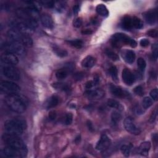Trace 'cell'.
I'll list each match as a JSON object with an SVG mask.
<instances>
[{
  "label": "cell",
  "mask_w": 158,
  "mask_h": 158,
  "mask_svg": "<svg viewBox=\"0 0 158 158\" xmlns=\"http://www.w3.org/2000/svg\"><path fill=\"white\" fill-rule=\"evenodd\" d=\"M111 145V141L106 135H103L99 141L97 143L96 149L98 151H103L109 148Z\"/></svg>",
  "instance_id": "7c38bea8"
},
{
  "label": "cell",
  "mask_w": 158,
  "mask_h": 158,
  "mask_svg": "<svg viewBox=\"0 0 158 158\" xmlns=\"http://www.w3.org/2000/svg\"><path fill=\"white\" fill-rule=\"evenodd\" d=\"M9 26L11 29L23 33L28 34L32 32V31L26 26L24 22L22 20H12L9 23Z\"/></svg>",
  "instance_id": "30bf717a"
},
{
  "label": "cell",
  "mask_w": 158,
  "mask_h": 158,
  "mask_svg": "<svg viewBox=\"0 0 158 158\" xmlns=\"http://www.w3.org/2000/svg\"><path fill=\"white\" fill-rule=\"evenodd\" d=\"M132 148V144H130L129 145H122L121 148H120V150H121V152L123 154V155H124L125 157H129Z\"/></svg>",
  "instance_id": "83f0119b"
},
{
  "label": "cell",
  "mask_w": 158,
  "mask_h": 158,
  "mask_svg": "<svg viewBox=\"0 0 158 158\" xmlns=\"http://www.w3.org/2000/svg\"><path fill=\"white\" fill-rule=\"evenodd\" d=\"M53 51L54 52H55V53L59 57L61 58H64V57H66L67 56V52L66 50H63V49H61L59 48V47H56V46H55L53 47Z\"/></svg>",
  "instance_id": "f1b7e54d"
},
{
  "label": "cell",
  "mask_w": 158,
  "mask_h": 158,
  "mask_svg": "<svg viewBox=\"0 0 158 158\" xmlns=\"http://www.w3.org/2000/svg\"><path fill=\"white\" fill-rule=\"evenodd\" d=\"M108 105L112 108H115V109H120L122 108V106L120 105V104L119 103V102H118L117 101L113 100V99H110L108 101Z\"/></svg>",
  "instance_id": "4dcf8cb0"
},
{
  "label": "cell",
  "mask_w": 158,
  "mask_h": 158,
  "mask_svg": "<svg viewBox=\"0 0 158 158\" xmlns=\"http://www.w3.org/2000/svg\"><path fill=\"white\" fill-rule=\"evenodd\" d=\"M150 96L152 98L155 100L157 101V98H158V91H157V88H154L153 90H152L151 92H150Z\"/></svg>",
  "instance_id": "7bdbcfd3"
},
{
  "label": "cell",
  "mask_w": 158,
  "mask_h": 158,
  "mask_svg": "<svg viewBox=\"0 0 158 158\" xmlns=\"http://www.w3.org/2000/svg\"><path fill=\"white\" fill-rule=\"evenodd\" d=\"M59 103V98L56 96L53 95L51 96L50 98L45 103V107L47 109H51L56 107Z\"/></svg>",
  "instance_id": "44dd1931"
},
{
  "label": "cell",
  "mask_w": 158,
  "mask_h": 158,
  "mask_svg": "<svg viewBox=\"0 0 158 158\" xmlns=\"http://www.w3.org/2000/svg\"><path fill=\"white\" fill-rule=\"evenodd\" d=\"M152 49H153V56L155 60L157 59V55H158V47H157V44L154 43L152 46Z\"/></svg>",
  "instance_id": "ab89813d"
},
{
  "label": "cell",
  "mask_w": 158,
  "mask_h": 158,
  "mask_svg": "<svg viewBox=\"0 0 158 158\" xmlns=\"http://www.w3.org/2000/svg\"><path fill=\"white\" fill-rule=\"evenodd\" d=\"M147 24L153 25L157 20V12L156 10H149L143 14Z\"/></svg>",
  "instance_id": "e0dca14e"
},
{
  "label": "cell",
  "mask_w": 158,
  "mask_h": 158,
  "mask_svg": "<svg viewBox=\"0 0 158 158\" xmlns=\"http://www.w3.org/2000/svg\"><path fill=\"white\" fill-rule=\"evenodd\" d=\"M73 120V116L71 113H67L65 115L64 119V123L66 125H71Z\"/></svg>",
  "instance_id": "d590c367"
},
{
  "label": "cell",
  "mask_w": 158,
  "mask_h": 158,
  "mask_svg": "<svg viewBox=\"0 0 158 158\" xmlns=\"http://www.w3.org/2000/svg\"><path fill=\"white\" fill-rule=\"evenodd\" d=\"M80 11V6L79 4H76L73 7V11L75 14H77Z\"/></svg>",
  "instance_id": "c3c4849f"
},
{
  "label": "cell",
  "mask_w": 158,
  "mask_h": 158,
  "mask_svg": "<svg viewBox=\"0 0 158 158\" xmlns=\"http://www.w3.org/2000/svg\"><path fill=\"white\" fill-rule=\"evenodd\" d=\"M109 73L113 80L117 82L118 80V72L117 67L116 66H111L109 69Z\"/></svg>",
  "instance_id": "d6a6232c"
},
{
  "label": "cell",
  "mask_w": 158,
  "mask_h": 158,
  "mask_svg": "<svg viewBox=\"0 0 158 158\" xmlns=\"http://www.w3.org/2000/svg\"><path fill=\"white\" fill-rule=\"evenodd\" d=\"M121 119H122V116L119 113V112L117 111H114L112 113V115H111L112 122L114 124H117Z\"/></svg>",
  "instance_id": "f546056e"
},
{
  "label": "cell",
  "mask_w": 158,
  "mask_h": 158,
  "mask_svg": "<svg viewBox=\"0 0 158 158\" xmlns=\"http://www.w3.org/2000/svg\"><path fill=\"white\" fill-rule=\"evenodd\" d=\"M121 25L125 30H130L133 28L132 17L130 16H125L122 20Z\"/></svg>",
  "instance_id": "7402d4cb"
},
{
  "label": "cell",
  "mask_w": 158,
  "mask_h": 158,
  "mask_svg": "<svg viewBox=\"0 0 158 158\" xmlns=\"http://www.w3.org/2000/svg\"><path fill=\"white\" fill-rule=\"evenodd\" d=\"M80 137L79 136L77 138H76V140H75V141H76V143H79L80 141Z\"/></svg>",
  "instance_id": "f5cc1de1"
},
{
  "label": "cell",
  "mask_w": 158,
  "mask_h": 158,
  "mask_svg": "<svg viewBox=\"0 0 158 158\" xmlns=\"http://www.w3.org/2000/svg\"><path fill=\"white\" fill-rule=\"evenodd\" d=\"M1 62L2 64L15 66L18 64L19 59L16 55L9 52H4L1 56Z\"/></svg>",
  "instance_id": "8fae6325"
},
{
  "label": "cell",
  "mask_w": 158,
  "mask_h": 158,
  "mask_svg": "<svg viewBox=\"0 0 158 158\" xmlns=\"http://www.w3.org/2000/svg\"><path fill=\"white\" fill-rule=\"evenodd\" d=\"M147 35L150 37H152V38H156L158 35L157 31L156 29L149 30V31L147 32Z\"/></svg>",
  "instance_id": "60d3db41"
},
{
  "label": "cell",
  "mask_w": 158,
  "mask_h": 158,
  "mask_svg": "<svg viewBox=\"0 0 158 158\" xmlns=\"http://www.w3.org/2000/svg\"><path fill=\"white\" fill-rule=\"evenodd\" d=\"M132 20L133 28H137V29H140L143 27V23L141 20H140L139 18L133 16V17H132Z\"/></svg>",
  "instance_id": "484cf974"
},
{
  "label": "cell",
  "mask_w": 158,
  "mask_h": 158,
  "mask_svg": "<svg viewBox=\"0 0 158 158\" xmlns=\"http://www.w3.org/2000/svg\"><path fill=\"white\" fill-rule=\"evenodd\" d=\"M129 44L132 48H135L137 46V43L135 40L131 39L122 33H115L112 36V44L116 48H119L121 46V44Z\"/></svg>",
  "instance_id": "8992f818"
},
{
  "label": "cell",
  "mask_w": 158,
  "mask_h": 158,
  "mask_svg": "<svg viewBox=\"0 0 158 158\" xmlns=\"http://www.w3.org/2000/svg\"><path fill=\"white\" fill-rule=\"evenodd\" d=\"M95 63L96 59L92 56H88L83 59L82 61V66L85 68H91L95 66Z\"/></svg>",
  "instance_id": "ffe728a7"
},
{
  "label": "cell",
  "mask_w": 158,
  "mask_h": 158,
  "mask_svg": "<svg viewBox=\"0 0 158 158\" xmlns=\"http://www.w3.org/2000/svg\"><path fill=\"white\" fill-rule=\"evenodd\" d=\"M109 88L112 94L117 97L126 98L127 96L129 95V93H128L127 92L124 91V90H123L121 88L116 86L113 84H110Z\"/></svg>",
  "instance_id": "2e32d148"
},
{
  "label": "cell",
  "mask_w": 158,
  "mask_h": 158,
  "mask_svg": "<svg viewBox=\"0 0 158 158\" xmlns=\"http://www.w3.org/2000/svg\"><path fill=\"white\" fill-rule=\"evenodd\" d=\"M2 140L7 146L19 150L23 154L24 157L26 156L28 152L27 147L25 143L19 138L18 136L6 133L2 136Z\"/></svg>",
  "instance_id": "3957f363"
},
{
  "label": "cell",
  "mask_w": 158,
  "mask_h": 158,
  "mask_svg": "<svg viewBox=\"0 0 158 158\" xmlns=\"http://www.w3.org/2000/svg\"><path fill=\"white\" fill-rule=\"evenodd\" d=\"M105 52H106V55L110 59H111L112 61H117V60L119 59V56L114 51H112L108 49H106V50L105 51Z\"/></svg>",
  "instance_id": "1f68e13d"
},
{
  "label": "cell",
  "mask_w": 158,
  "mask_h": 158,
  "mask_svg": "<svg viewBox=\"0 0 158 158\" xmlns=\"http://www.w3.org/2000/svg\"><path fill=\"white\" fill-rule=\"evenodd\" d=\"M5 103L11 111L22 113L26 110L28 100L24 96L15 93L7 95L5 98Z\"/></svg>",
  "instance_id": "6da1fadb"
},
{
  "label": "cell",
  "mask_w": 158,
  "mask_h": 158,
  "mask_svg": "<svg viewBox=\"0 0 158 158\" xmlns=\"http://www.w3.org/2000/svg\"><path fill=\"white\" fill-rule=\"evenodd\" d=\"M85 95L90 100H100L104 96V92L101 89H95L86 92Z\"/></svg>",
  "instance_id": "5bb4252c"
},
{
  "label": "cell",
  "mask_w": 158,
  "mask_h": 158,
  "mask_svg": "<svg viewBox=\"0 0 158 158\" xmlns=\"http://www.w3.org/2000/svg\"><path fill=\"white\" fill-rule=\"evenodd\" d=\"M124 125L125 130L130 133L131 134L138 135H140L141 133V130L139 128L135 125L134 120L130 117H127L125 119Z\"/></svg>",
  "instance_id": "9c48e42d"
},
{
  "label": "cell",
  "mask_w": 158,
  "mask_h": 158,
  "mask_svg": "<svg viewBox=\"0 0 158 158\" xmlns=\"http://www.w3.org/2000/svg\"><path fill=\"white\" fill-rule=\"evenodd\" d=\"M92 33L93 32L91 31V30H88V29H86V30H84V31H82V33L84 35H90V34H92Z\"/></svg>",
  "instance_id": "f907efd6"
},
{
  "label": "cell",
  "mask_w": 158,
  "mask_h": 158,
  "mask_svg": "<svg viewBox=\"0 0 158 158\" xmlns=\"http://www.w3.org/2000/svg\"><path fill=\"white\" fill-rule=\"evenodd\" d=\"M1 69L3 74L6 77L12 80H19L20 73L17 69L15 68L14 66L3 64Z\"/></svg>",
  "instance_id": "ba28073f"
},
{
  "label": "cell",
  "mask_w": 158,
  "mask_h": 158,
  "mask_svg": "<svg viewBox=\"0 0 158 158\" xmlns=\"http://www.w3.org/2000/svg\"><path fill=\"white\" fill-rule=\"evenodd\" d=\"M95 85H96L95 84V82L93 81L90 80V81H88V82H87V84L85 85V87L87 89H91Z\"/></svg>",
  "instance_id": "f6af8a7d"
},
{
  "label": "cell",
  "mask_w": 158,
  "mask_h": 158,
  "mask_svg": "<svg viewBox=\"0 0 158 158\" xmlns=\"http://www.w3.org/2000/svg\"><path fill=\"white\" fill-rule=\"evenodd\" d=\"M133 91H134L135 94L138 95V96H143V95H144V90L141 86L136 87L134 88Z\"/></svg>",
  "instance_id": "f35d334b"
},
{
  "label": "cell",
  "mask_w": 158,
  "mask_h": 158,
  "mask_svg": "<svg viewBox=\"0 0 158 158\" xmlns=\"http://www.w3.org/2000/svg\"><path fill=\"white\" fill-rule=\"evenodd\" d=\"M42 5L44 6L47 8H52L55 6V2L53 1H40Z\"/></svg>",
  "instance_id": "8d00e7d4"
},
{
  "label": "cell",
  "mask_w": 158,
  "mask_h": 158,
  "mask_svg": "<svg viewBox=\"0 0 158 158\" xmlns=\"http://www.w3.org/2000/svg\"><path fill=\"white\" fill-rule=\"evenodd\" d=\"M140 45L142 47H146L149 44V41L148 39H142L140 41Z\"/></svg>",
  "instance_id": "ee69618b"
},
{
  "label": "cell",
  "mask_w": 158,
  "mask_h": 158,
  "mask_svg": "<svg viewBox=\"0 0 158 158\" xmlns=\"http://www.w3.org/2000/svg\"><path fill=\"white\" fill-rule=\"evenodd\" d=\"M0 88L1 92L8 95L17 93L20 92V88L16 84L10 81H1L0 83Z\"/></svg>",
  "instance_id": "52a82bcc"
},
{
  "label": "cell",
  "mask_w": 158,
  "mask_h": 158,
  "mask_svg": "<svg viewBox=\"0 0 158 158\" xmlns=\"http://www.w3.org/2000/svg\"><path fill=\"white\" fill-rule=\"evenodd\" d=\"M67 43H68L70 45H71L72 47L77 49L82 48L83 47V44H84V42H83L81 40L79 39L67 41Z\"/></svg>",
  "instance_id": "4316f807"
},
{
  "label": "cell",
  "mask_w": 158,
  "mask_h": 158,
  "mask_svg": "<svg viewBox=\"0 0 158 158\" xmlns=\"http://www.w3.org/2000/svg\"><path fill=\"white\" fill-rule=\"evenodd\" d=\"M1 48L5 52H9L15 55L22 56L25 55V47L21 43L12 40H9L3 43Z\"/></svg>",
  "instance_id": "277c9868"
},
{
  "label": "cell",
  "mask_w": 158,
  "mask_h": 158,
  "mask_svg": "<svg viewBox=\"0 0 158 158\" xmlns=\"http://www.w3.org/2000/svg\"><path fill=\"white\" fill-rule=\"evenodd\" d=\"M57 114L56 113V112L54 111H51L49 113V119L51 120H53L56 118Z\"/></svg>",
  "instance_id": "bcb514c9"
},
{
  "label": "cell",
  "mask_w": 158,
  "mask_h": 158,
  "mask_svg": "<svg viewBox=\"0 0 158 158\" xmlns=\"http://www.w3.org/2000/svg\"><path fill=\"white\" fill-rule=\"evenodd\" d=\"M27 128L25 120L21 118L8 120L4 123V129L6 133L19 136L24 133Z\"/></svg>",
  "instance_id": "7a4b0ae2"
},
{
  "label": "cell",
  "mask_w": 158,
  "mask_h": 158,
  "mask_svg": "<svg viewBox=\"0 0 158 158\" xmlns=\"http://www.w3.org/2000/svg\"><path fill=\"white\" fill-rule=\"evenodd\" d=\"M68 73L69 71H67L65 67H64L63 69H59L56 72V77L59 80H63L67 77V76H68Z\"/></svg>",
  "instance_id": "d4e9b609"
},
{
  "label": "cell",
  "mask_w": 158,
  "mask_h": 158,
  "mask_svg": "<svg viewBox=\"0 0 158 158\" xmlns=\"http://www.w3.org/2000/svg\"><path fill=\"white\" fill-rule=\"evenodd\" d=\"M1 153L6 157H17L18 158V157H24L23 154H22L20 151H19V150L14 149L8 146L4 148L1 151Z\"/></svg>",
  "instance_id": "4fadbf2b"
},
{
  "label": "cell",
  "mask_w": 158,
  "mask_h": 158,
  "mask_svg": "<svg viewBox=\"0 0 158 158\" xmlns=\"http://www.w3.org/2000/svg\"><path fill=\"white\" fill-rule=\"evenodd\" d=\"M7 36L10 40L17 42L25 47H32L33 46V40L28 34L21 33L15 30L11 29L7 32Z\"/></svg>",
  "instance_id": "5b68a950"
},
{
  "label": "cell",
  "mask_w": 158,
  "mask_h": 158,
  "mask_svg": "<svg viewBox=\"0 0 158 158\" xmlns=\"http://www.w3.org/2000/svg\"><path fill=\"white\" fill-rule=\"evenodd\" d=\"M87 127H88V130L90 131H91V132H93L94 131L93 124L92 123L91 121H90V120H88L87 122Z\"/></svg>",
  "instance_id": "7dc6e473"
},
{
  "label": "cell",
  "mask_w": 158,
  "mask_h": 158,
  "mask_svg": "<svg viewBox=\"0 0 158 158\" xmlns=\"http://www.w3.org/2000/svg\"><path fill=\"white\" fill-rule=\"evenodd\" d=\"M83 77V75L81 73H77L76 74V79L77 80H81Z\"/></svg>",
  "instance_id": "816d5d0a"
},
{
  "label": "cell",
  "mask_w": 158,
  "mask_h": 158,
  "mask_svg": "<svg viewBox=\"0 0 158 158\" xmlns=\"http://www.w3.org/2000/svg\"><path fill=\"white\" fill-rule=\"evenodd\" d=\"M135 53L132 50H128L126 51L125 55V61L129 64H132L135 61Z\"/></svg>",
  "instance_id": "cb8c5ba5"
},
{
  "label": "cell",
  "mask_w": 158,
  "mask_h": 158,
  "mask_svg": "<svg viewBox=\"0 0 158 158\" xmlns=\"http://www.w3.org/2000/svg\"><path fill=\"white\" fill-rule=\"evenodd\" d=\"M42 25L46 28L51 29L54 27V22L51 17L48 14H43L40 17Z\"/></svg>",
  "instance_id": "ac0fdd59"
},
{
  "label": "cell",
  "mask_w": 158,
  "mask_h": 158,
  "mask_svg": "<svg viewBox=\"0 0 158 158\" xmlns=\"http://www.w3.org/2000/svg\"><path fill=\"white\" fill-rule=\"evenodd\" d=\"M151 148V143L149 141H144L141 143L138 148V153L142 156H147Z\"/></svg>",
  "instance_id": "d6986e66"
},
{
  "label": "cell",
  "mask_w": 158,
  "mask_h": 158,
  "mask_svg": "<svg viewBox=\"0 0 158 158\" xmlns=\"http://www.w3.org/2000/svg\"><path fill=\"white\" fill-rule=\"evenodd\" d=\"M143 107L145 109H146L151 107L153 104V100L149 97H145L142 102Z\"/></svg>",
  "instance_id": "836d02e7"
},
{
  "label": "cell",
  "mask_w": 158,
  "mask_h": 158,
  "mask_svg": "<svg viewBox=\"0 0 158 158\" xmlns=\"http://www.w3.org/2000/svg\"><path fill=\"white\" fill-rule=\"evenodd\" d=\"M96 10L97 13L103 17H106L109 16V11L106 7V6L104 4H98L96 6Z\"/></svg>",
  "instance_id": "603a6c76"
},
{
  "label": "cell",
  "mask_w": 158,
  "mask_h": 158,
  "mask_svg": "<svg viewBox=\"0 0 158 158\" xmlns=\"http://www.w3.org/2000/svg\"><path fill=\"white\" fill-rule=\"evenodd\" d=\"M137 64H138V67H139V69L141 71H143L146 66V61H145V59L141 58H138V61H137Z\"/></svg>",
  "instance_id": "e575fe53"
},
{
  "label": "cell",
  "mask_w": 158,
  "mask_h": 158,
  "mask_svg": "<svg viewBox=\"0 0 158 158\" xmlns=\"http://www.w3.org/2000/svg\"><path fill=\"white\" fill-rule=\"evenodd\" d=\"M55 85L53 87L57 89H61L63 90V91H69V88L67 85H65L64 84H54Z\"/></svg>",
  "instance_id": "74e56055"
},
{
  "label": "cell",
  "mask_w": 158,
  "mask_h": 158,
  "mask_svg": "<svg viewBox=\"0 0 158 158\" xmlns=\"http://www.w3.org/2000/svg\"><path fill=\"white\" fill-rule=\"evenodd\" d=\"M82 23H83V21H82V18L79 17V18H77L74 21L73 25H74V27H75L76 28H79L82 25Z\"/></svg>",
  "instance_id": "b9f144b4"
},
{
  "label": "cell",
  "mask_w": 158,
  "mask_h": 158,
  "mask_svg": "<svg viewBox=\"0 0 158 158\" xmlns=\"http://www.w3.org/2000/svg\"><path fill=\"white\" fill-rule=\"evenodd\" d=\"M156 117H157V109H156L154 110V111L153 112V114L151 115V118H150V120H151V122H154V120L156 118Z\"/></svg>",
  "instance_id": "681fc988"
},
{
  "label": "cell",
  "mask_w": 158,
  "mask_h": 158,
  "mask_svg": "<svg viewBox=\"0 0 158 158\" xmlns=\"http://www.w3.org/2000/svg\"><path fill=\"white\" fill-rule=\"evenodd\" d=\"M122 77L123 81L128 85H132L135 82V77L134 74L127 68H125L122 71Z\"/></svg>",
  "instance_id": "9a60e30c"
}]
</instances>
